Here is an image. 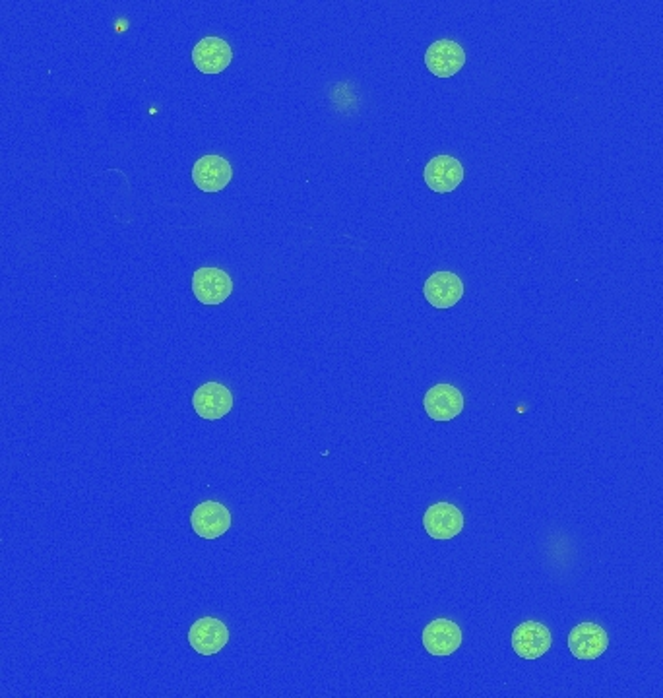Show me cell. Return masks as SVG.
<instances>
[{
	"label": "cell",
	"mask_w": 663,
	"mask_h": 698,
	"mask_svg": "<svg viewBox=\"0 0 663 698\" xmlns=\"http://www.w3.org/2000/svg\"><path fill=\"white\" fill-rule=\"evenodd\" d=\"M231 512L218 501H202L190 512V526L202 540H218L231 528Z\"/></svg>",
	"instance_id": "obj_1"
},
{
	"label": "cell",
	"mask_w": 663,
	"mask_h": 698,
	"mask_svg": "<svg viewBox=\"0 0 663 698\" xmlns=\"http://www.w3.org/2000/svg\"><path fill=\"white\" fill-rule=\"evenodd\" d=\"M192 293L202 305H221L233 293V280L221 268H198L192 274Z\"/></svg>",
	"instance_id": "obj_2"
},
{
	"label": "cell",
	"mask_w": 663,
	"mask_h": 698,
	"mask_svg": "<svg viewBox=\"0 0 663 698\" xmlns=\"http://www.w3.org/2000/svg\"><path fill=\"white\" fill-rule=\"evenodd\" d=\"M192 408L206 421H218L233 410V394L221 382H206L192 394Z\"/></svg>",
	"instance_id": "obj_3"
},
{
	"label": "cell",
	"mask_w": 663,
	"mask_h": 698,
	"mask_svg": "<svg viewBox=\"0 0 663 698\" xmlns=\"http://www.w3.org/2000/svg\"><path fill=\"white\" fill-rule=\"evenodd\" d=\"M229 642L227 625L216 617H200L189 629V644L200 656H216Z\"/></svg>",
	"instance_id": "obj_4"
},
{
	"label": "cell",
	"mask_w": 663,
	"mask_h": 698,
	"mask_svg": "<svg viewBox=\"0 0 663 698\" xmlns=\"http://www.w3.org/2000/svg\"><path fill=\"white\" fill-rule=\"evenodd\" d=\"M466 64V51L452 39H439L425 51V66L437 78H452Z\"/></svg>",
	"instance_id": "obj_5"
},
{
	"label": "cell",
	"mask_w": 663,
	"mask_h": 698,
	"mask_svg": "<svg viewBox=\"0 0 663 698\" xmlns=\"http://www.w3.org/2000/svg\"><path fill=\"white\" fill-rule=\"evenodd\" d=\"M423 528L433 540H452L464 530V514L446 501L435 503L423 514Z\"/></svg>",
	"instance_id": "obj_6"
},
{
	"label": "cell",
	"mask_w": 663,
	"mask_h": 698,
	"mask_svg": "<svg viewBox=\"0 0 663 698\" xmlns=\"http://www.w3.org/2000/svg\"><path fill=\"white\" fill-rule=\"evenodd\" d=\"M553 646V636L543 623L524 621L512 633V648L522 660H539Z\"/></svg>",
	"instance_id": "obj_7"
},
{
	"label": "cell",
	"mask_w": 663,
	"mask_h": 698,
	"mask_svg": "<svg viewBox=\"0 0 663 698\" xmlns=\"http://www.w3.org/2000/svg\"><path fill=\"white\" fill-rule=\"evenodd\" d=\"M462 629L450 621V619H435L431 621L425 629H423V636H421V642L425 646V650L431 654V656H437V658H444V656H452L454 652L460 650L462 646Z\"/></svg>",
	"instance_id": "obj_8"
},
{
	"label": "cell",
	"mask_w": 663,
	"mask_h": 698,
	"mask_svg": "<svg viewBox=\"0 0 663 698\" xmlns=\"http://www.w3.org/2000/svg\"><path fill=\"white\" fill-rule=\"evenodd\" d=\"M190 55L196 70H200L202 74H220L233 61V51L229 43L216 35L200 39L192 47Z\"/></svg>",
	"instance_id": "obj_9"
},
{
	"label": "cell",
	"mask_w": 663,
	"mask_h": 698,
	"mask_svg": "<svg viewBox=\"0 0 663 698\" xmlns=\"http://www.w3.org/2000/svg\"><path fill=\"white\" fill-rule=\"evenodd\" d=\"M423 408L433 421H452L464 412V396L452 384H435L425 392Z\"/></svg>",
	"instance_id": "obj_10"
},
{
	"label": "cell",
	"mask_w": 663,
	"mask_h": 698,
	"mask_svg": "<svg viewBox=\"0 0 663 698\" xmlns=\"http://www.w3.org/2000/svg\"><path fill=\"white\" fill-rule=\"evenodd\" d=\"M233 179L231 163L221 156H204L192 165V183L202 192H221Z\"/></svg>",
	"instance_id": "obj_11"
},
{
	"label": "cell",
	"mask_w": 663,
	"mask_h": 698,
	"mask_svg": "<svg viewBox=\"0 0 663 698\" xmlns=\"http://www.w3.org/2000/svg\"><path fill=\"white\" fill-rule=\"evenodd\" d=\"M425 185L433 192L446 194L456 191L464 181V165L452 156H437L429 159L423 169Z\"/></svg>",
	"instance_id": "obj_12"
},
{
	"label": "cell",
	"mask_w": 663,
	"mask_h": 698,
	"mask_svg": "<svg viewBox=\"0 0 663 698\" xmlns=\"http://www.w3.org/2000/svg\"><path fill=\"white\" fill-rule=\"evenodd\" d=\"M607 648V633L596 623H580L570 631L569 650L576 660H598Z\"/></svg>",
	"instance_id": "obj_13"
},
{
	"label": "cell",
	"mask_w": 663,
	"mask_h": 698,
	"mask_svg": "<svg viewBox=\"0 0 663 698\" xmlns=\"http://www.w3.org/2000/svg\"><path fill=\"white\" fill-rule=\"evenodd\" d=\"M423 295L435 309H450L464 297V282L454 272H435L425 280Z\"/></svg>",
	"instance_id": "obj_14"
}]
</instances>
